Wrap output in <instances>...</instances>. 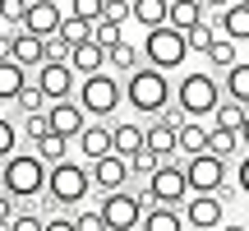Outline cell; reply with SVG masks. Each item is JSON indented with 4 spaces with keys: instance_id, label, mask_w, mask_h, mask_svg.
Listing matches in <instances>:
<instances>
[{
    "instance_id": "obj_1",
    "label": "cell",
    "mask_w": 249,
    "mask_h": 231,
    "mask_svg": "<svg viewBox=\"0 0 249 231\" xmlns=\"http://www.w3.org/2000/svg\"><path fill=\"white\" fill-rule=\"evenodd\" d=\"M92 194V176H88V167L83 162H55V167H46V190L37 199V213L42 217H51V213H65V208H79L83 199Z\"/></svg>"
},
{
    "instance_id": "obj_2",
    "label": "cell",
    "mask_w": 249,
    "mask_h": 231,
    "mask_svg": "<svg viewBox=\"0 0 249 231\" xmlns=\"http://www.w3.org/2000/svg\"><path fill=\"white\" fill-rule=\"evenodd\" d=\"M0 190H5L9 199H37L46 190V162L37 157V153H9L5 167H0Z\"/></svg>"
},
{
    "instance_id": "obj_3",
    "label": "cell",
    "mask_w": 249,
    "mask_h": 231,
    "mask_svg": "<svg viewBox=\"0 0 249 231\" xmlns=\"http://www.w3.org/2000/svg\"><path fill=\"white\" fill-rule=\"evenodd\" d=\"M124 102H129L139 116H157L161 107H171V79L152 65H139L134 74H124Z\"/></svg>"
},
{
    "instance_id": "obj_4",
    "label": "cell",
    "mask_w": 249,
    "mask_h": 231,
    "mask_svg": "<svg viewBox=\"0 0 249 231\" xmlns=\"http://www.w3.org/2000/svg\"><path fill=\"white\" fill-rule=\"evenodd\" d=\"M139 51H143V65H152V70H161V74L180 70V65L189 60V42H185V33H180V28H171V23L148 28V37H143Z\"/></svg>"
},
{
    "instance_id": "obj_5",
    "label": "cell",
    "mask_w": 249,
    "mask_h": 231,
    "mask_svg": "<svg viewBox=\"0 0 249 231\" xmlns=\"http://www.w3.org/2000/svg\"><path fill=\"white\" fill-rule=\"evenodd\" d=\"M176 107L189 116V120H208V116L217 111V102H222V83L213 79L208 70H194V74H185V79L176 83Z\"/></svg>"
},
{
    "instance_id": "obj_6",
    "label": "cell",
    "mask_w": 249,
    "mask_h": 231,
    "mask_svg": "<svg viewBox=\"0 0 249 231\" xmlns=\"http://www.w3.org/2000/svg\"><path fill=\"white\" fill-rule=\"evenodd\" d=\"M74 102L88 111V120H111V116L120 111V102H124V88H120V79H116V74L97 70V74H83L79 97H74Z\"/></svg>"
},
{
    "instance_id": "obj_7",
    "label": "cell",
    "mask_w": 249,
    "mask_h": 231,
    "mask_svg": "<svg viewBox=\"0 0 249 231\" xmlns=\"http://www.w3.org/2000/svg\"><path fill=\"white\" fill-rule=\"evenodd\" d=\"M148 204H152L148 190L124 185V190H111V194H102L97 213L107 217V227H111V231H134V227L143 222V208H148Z\"/></svg>"
},
{
    "instance_id": "obj_8",
    "label": "cell",
    "mask_w": 249,
    "mask_h": 231,
    "mask_svg": "<svg viewBox=\"0 0 249 231\" xmlns=\"http://www.w3.org/2000/svg\"><path fill=\"white\" fill-rule=\"evenodd\" d=\"M185 180H189V194H222V199H231L226 157H217V153H194V157H185Z\"/></svg>"
},
{
    "instance_id": "obj_9",
    "label": "cell",
    "mask_w": 249,
    "mask_h": 231,
    "mask_svg": "<svg viewBox=\"0 0 249 231\" xmlns=\"http://www.w3.org/2000/svg\"><path fill=\"white\" fill-rule=\"evenodd\" d=\"M143 190H148V199H152V204H176V208H180V204L189 199V180H185V167H180L176 157L157 162V171L148 176V185H143Z\"/></svg>"
},
{
    "instance_id": "obj_10",
    "label": "cell",
    "mask_w": 249,
    "mask_h": 231,
    "mask_svg": "<svg viewBox=\"0 0 249 231\" xmlns=\"http://www.w3.org/2000/svg\"><path fill=\"white\" fill-rule=\"evenodd\" d=\"M180 213H185V227H194V231L222 227L226 222V199L222 194H189L185 204H180Z\"/></svg>"
},
{
    "instance_id": "obj_11",
    "label": "cell",
    "mask_w": 249,
    "mask_h": 231,
    "mask_svg": "<svg viewBox=\"0 0 249 231\" xmlns=\"http://www.w3.org/2000/svg\"><path fill=\"white\" fill-rule=\"evenodd\" d=\"M88 176H92V190H97V194H111V190L129 185V162H124L120 153H102L97 162H88Z\"/></svg>"
},
{
    "instance_id": "obj_12",
    "label": "cell",
    "mask_w": 249,
    "mask_h": 231,
    "mask_svg": "<svg viewBox=\"0 0 249 231\" xmlns=\"http://www.w3.org/2000/svg\"><path fill=\"white\" fill-rule=\"evenodd\" d=\"M37 88L46 93V102L74 97V65L70 60H42L37 65Z\"/></svg>"
},
{
    "instance_id": "obj_13",
    "label": "cell",
    "mask_w": 249,
    "mask_h": 231,
    "mask_svg": "<svg viewBox=\"0 0 249 231\" xmlns=\"http://www.w3.org/2000/svg\"><path fill=\"white\" fill-rule=\"evenodd\" d=\"M46 125H51V134H65V139L74 143V134L88 125V111L79 107L74 97H60V102H46Z\"/></svg>"
},
{
    "instance_id": "obj_14",
    "label": "cell",
    "mask_w": 249,
    "mask_h": 231,
    "mask_svg": "<svg viewBox=\"0 0 249 231\" xmlns=\"http://www.w3.org/2000/svg\"><path fill=\"white\" fill-rule=\"evenodd\" d=\"M60 5L55 0H28V14H23V28L28 33H37V37H55L60 33Z\"/></svg>"
},
{
    "instance_id": "obj_15",
    "label": "cell",
    "mask_w": 249,
    "mask_h": 231,
    "mask_svg": "<svg viewBox=\"0 0 249 231\" xmlns=\"http://www.w3.org/2000/svg\"><path fill=\"white\" fill-rule=\"evenodd\" d=\"M9 60L23 65V70H37V65L46 60V37L28 33V28H18L14 37H9Z\"/></svg>"
},
{
    "instance_id": "obj_16",
    "label": "cell",
    "mask_w": 249,
    "mask_h": 231,
    "mask_svg": "<svg viewBox=\"0 0 249 231\" xmlns=\"http://www.w3.org/2000/svg\"><path fill=\"white\" fill-rule=\"evenodd\" d=\"M176 130H180V125H171V120H161V116H152V125L143 130V148L157 153V162L180 157V153H176Z\"/></svg>"
},
{
    "instance_id": "obj_17",
    "label": "cell",
    "mask_w": 249,
    "mask_h": 231,
    "mask_svg": "<svg viewBox=\"0 0 249 231\" xmlns=\"http://www.w3.org/2000/svg\"><path fill=\"white\" fill-rule=\"evenodd\" d=\"M74 143H79L83 162H97L102 153H111V125H102V120H88L79 134H74Z\"/></svg>"
},
{
    "instance_id": "obj_18",
    "label": "cell",
    "mask_w": 249,
    "mask_h": 231,
    "mask_svg": "<svg viewBox=\"0 0 249 231\" xmlns=\"http://www.w3.org/2000/svg\"><path fill=\"white\" fill-rule=\"evenodd\" d=\"M139 231H185V213L176 204H148Z\"/></svg>"
},
{
    "instance_id": "obj_19",
    "label": "cell",
    "mask_w": 249,
    "mask_h": 231,
    "mask_svg": "<svg viewBox=\"0 0 249 231\" xmlns=\"http://www.w3.org/2000/svg\"><path fill=\"white\" fill-rule=\"evenodd\" d=\"M176 153L180 157H194V153H208V125L203 120H180V130H176Z\"/></svg>"
},
{
    "instance_id": "obj_20",
    "label": "cell",
    "mask_w": 249,
    "mask_h": 231,
    "mask_svg": "<svg viewBox=\"0 0 249 231\" xmlns=\"http://www.w3.org/2000/svg\"><path fill=\"white\" fill-rule=\"evenodd\" d=\"M70 65H74V74H97V70H107V46H97L88 37V42L70 46Z\"/></svg>"
},
{
    "instance_id": "obj_21",
    "label": "cell",
    "mask_w": 249,
    "mask_h": 231,
    "mask_svg": "<svg viewBox=\"0 0 249 231\" xmlns=\"http://www.w3.org/2000/svg\"><path fill=\"white\" fill-rule=\"evenodd\" d=\"M139 148H143V125H134V120H116L111 125V153H120V157L129 162Z\"/></svg>"
},
{
    "instance_id": "obj_22",
    "label": "cell",
    "mask_w": 249,
    "mask_h": 231,
    "mask_svg": "<svg viewBox=\"0 0 249 231\" xmlns=\"http://www.w3.org/2000/svg\"><path fill=\"white\" fill-rule=\"evenodd\" d=\"M217 33L231 42H249V5H226L217 19Z\"/></svg>"
},
{
    "instance_id": "obj_23",
    "label": "cell",
    "mask_w": 249,
    "mask_h": 231,
    "mask_svg": "<svg viewBox=\"0 0 249 231\" xmlns=\"http://www.w3.org/2000/svg\"><path fill=\"white\" fill-rule=\"evenodd\" d=\"M107 65H111L116 74H134V70L143 65V51L129 42V37H120L116 46H107Z\"/></svg>"
},
{
    "instance_id": "obj_24",
    "label": "cell",
    "mask_w": 249,
    "mask_h": 231,
    "mask_svg": "<svg viewBox=\"0 0 249 231\" xmlns=\"http://www.w3.org/2000/svg\"><path fill=\"white\" fill-rule=\"evenodd\" d=\"M203 60H208V70H222V74H226L235 60H240V42H231V37L217 33V37H213V46L203 51Z\"/></svg>"
},
{
    "instance_id": "obj_25",
    "label": "cell",
    "mask_w": 249,
    "mask_h": 231,
    "mask_svg": "<svg viewBox=\"0 0 249 231\" xmlns=\"http://www.w3.org/2000/svg\"><path fill=\"white\" fill-rule=\"evenodd\" d=\"M166 5H171V0H129V19L148 33V28L166 23Z\"/></svg>"
},
{
    "instance_id": "obj_26",
    "label": "cell",
    "mask_w": 249,
    "mask_h": 231,
    "mask_svg": "<svg viewBox=\"0 0 249 231\" xmlns=\"http://www.w3.org/2000/svg\"><path fill=\"white\" fill-rule=\"evenodd\" d=\"M203 14H208V9L198 5V0H171V5H166V23L180 28V33H189V28H194Z\"/></svg>"
},
{
    "instance_id": "obj_27",
    "label": "cell",
    "mask_w": 249,
    "mask_h": 231,
    "mask_svg": "<svg viewBox=\"0 0 249 231\" xmlns=\"http://www.w3.org/2000/svg\"><path fill=\"white\" fill-rule=\"evenodd\" d=\"M226 97L231 102H240V107H249V60H235L231 70H226Z\"/></svg>"
},
{
    "instance_id": "obj_28",
    "label": "cell",
    "mask_w": 249,
    "mask_h": 231,
    "mask_svg": "<svg viewBox=\"0 0 249 231\" xmlns=\"http://www.w3.org/2000/svg\"><path fill=\"white\" fill-rule=\"evenodd\" d=\"M23 83H28V70H23V65H14V60L5 56V60H0V102H14Z\"/></svg>"
},
{
    "instance_id": "obj_29",
    "label": "cell",
    "mask_w": 249,
    "mask_h": 231,
    "mask_svg": "<svg viewBox=\"0 0 249 231\" xmlns=\"http://www.w3.org/2000/svg\"><path fill=\"white\" fill-rule=\"evenodd\" d=\"M33 153L46 162V167H55V162L70 157V139H65V134H42V139L33 143Z\"/></svg>"
},
{
    "instance_id": "obj_30",
    "label": "cell",
    "mask_w": 249,
    "mask_h": 231,
    "mask_svg": "<svg viewBox=\"0 0 249 231\" xmlns=\"http://www.w3.org/2000/svg\"><path fill=\"white\" fill-rule=\"evenodd\" d=\"M245 116H249V107H240V102H231V97H222V102H217V111H213V125H217V130H240Z\"/></svg>"
},
{
    "instance_id": "obj_31",
    "label": "cell",
    "mask_w": 249,
    "mask_h": 231,
    "mask_svg": "<svg viewBox=\"0 0 249 231\" xmlns=\"http://www.w3.org/2000/svg\"><path fill=\"white\" fill-rule=\"evenodd\" d=\"M208 153H217V157H235L240 153V134L235 130H208Z\"/></svg>"
},
{
    "instance_id": "obj_32",
    "label": "cell",
    "mask_w": 249,
    "mask_h": 231,
    "mask_svg": "<svg viewBox=\"0 0 249 231\" xmlns=\"http://www.w3.org/2000/svg\"><path fill=\"white\" fill-rule=\"evenodd\" d=\"M213 37H217V23H208V14H203V19H198V23L185 33V42H189V56H203L208 46H213Z\"/></svg>"
},
{
    "instance_id": "obj_33",
    "label": "cell",
    "mask_w": 249,
    "mask_h": 231,
    "mask_svg": "<svg viewBox=\"0 0 249 231\" xmlns=\"http://www.w3.org/2000/svg\"><path fill=\"white\" fill-rule=\"evenodd\" d=\"M60 37H65L70 46H79V42H88V37H92V23H88V19L65 14V19H60Z\"/></svg>"
},
{
    "instance_id": "obj_34",
    "label": "cell",
    "mask_w": 249,
    "mask_h": 231,
    "mask_svg": "<svg viewBox=\"0 0 249 231\" xmlns=\"http://www.w3.org/2000/svg\"><path fill=\"white\" fill-rule=\"evenodd\" d=\"M14 107H18V116H28V111H46V93L37 88V83H23V88H18V97H14Z\"/></svg>"
},
{
    "instance_id": "obj_35",
    "label": "cell",
    "mask_w": 249,
    "mask_h": 231,
    "mask_svg": "<svg viewBox=\"0 0 249 231\" xmlns=\"http://www.w3.org/2000/svg\"><path fill=\"white\" fill-rule=\"evenodd\" d=\"M124 37V23H111V19H97V23H92V42L97 46H116Z\"/></svg>"
},
{
    "instance_id": "obj_36",
    "label": "cell",
    "mask_w": 249,
    "mask_h": 231,
    "mask_svg": "<svg viewBox=\"0 0 249 231\" xmlns=\"http://www.w3.org/2000/svg\"><path fill=\"white\" fill-rule=\"evenodd\" d=\"M42 222H46V217L37 213V208H23V213L14 208V217H9V227H5V231H42Z\"/></svg>"
},
{
    "instance_id": "obj_37",
    "label": "cell",
    "mask_w": 249,
    "mask_h": 231,
    "mask_svg": "<svg viewBox=\"0 0 249 231\" xmlns=\"http://www.w3.org/2000/svg\"><path fill=\"white\" fill-rule=\"evenodd\" d=\"M152 171H157V153H152V148H139L129 157V180L134 176H152Z\"/></svg>"
},
{
    "instance_id": "obj_38",
    "label": "cell",
    "mask_w": 249,
    "mask_h": 231,
    "mask_svg": "<svg viewBox=\"0 0 249 231\" xmlns=\"http://www.w3.org/2000/svg\"><path fill=\"white\" fill-rule=\"evenodd\" d=\"M42 134H51V125H46V111H28V116H23V139H28V143H37Z\"/></svg>"
},
{
    "instance_id": "obj_39",
    "label": "cell",
    "mask_w": 249,
    "mask_h": 231,
    "mask_svg": "<svg viewBox=\"0 0 249 231\" xmlns=\"http://www.w3.org/2000/svg\"><path fill=\"white\" fill-rule=\"evenodd\" d=\"M74 231H111V227H107V217L97 208H79L74 213Z\"/></svg>"
},
{
    "instance_id": "obj_40",
    "label": "cell",
    "mask_w": 249,
    "mask_h": 231,
    "mask_svg": "<svg viewBox=\"0 0 249 231\" xmlns=\"http://www.w3.org/2000/svg\"><path fill=\"white\" fill-rule=\"evenodd\" d=\"M23 14H28V0H0V23L23 28Z\"/></svg>"
},
{
    "instance_id": "obj_41",
    "label": "cell",
    "mask_w": 249,
    "mask_h": 231,
    "mask_svg": "<svg viewBox=\"0 0 249 231\" xmlns=\"http://www.w3.org/2000/svg\"><path fill=\"white\" fill-rule=\"evenodd\" d=\"M14 148H18V125L9 120V116H0V162H5Z\"/></svg>"
},
{
    "instance_id": "obj_42",
    "label": "cell",
    "mask_w": 249,
    "mask_h": 231,
    "mask_svg": "<svg viewBox=\"0 0 249 231\" xmlns=\"http://www.w3.org/2000/svg\"><path fill=\"white\" fill-rule=\"evenodd\" d=\"M102 19H111V23H129V0H102Z\"/></svg>"
},
{
    "instance_id": "obj_43",
    "label": "cell",
    "mask_w": 249,
    "mask_h": 231,
    "mask_svg": "<svg viewBox=\"0 0 249 231\" xmlns=\"http://www.w3.org/2000/svg\"><path fill=\"white\" fill-rule=\"evenodd\" d=\"M70 14H74V19H88V23H97V19H102V0H74Z\"/></svg>"
},
{
    "instance_id": "obj_44",
    "label": "cell",
    "mask_w": 249,
    "mask_h": 231,
    "mask_svg": "<svg viewBox=\"0 0 249 231\" xmlns=\"http://www.w3.org/2000/svg\"><path fill=\"white\" fill-rule=\"evenodd\" d=\"M46 60H70V42H65L60 33L46 37Z\"/></svg>"
},
{
    "instance_id": "obj_45",
    "label": "cell",
    "mask_w": 249,
    "mask_h": 231,
    "mask_svg": "<svg viewBox=\"0 0 249 231\" xmlns=\"http://www.w3.org/2000/svg\"><path fill=\"white\" fill-rule=\"evenodd\" d=\"M42 231H74V217H65V213H51L42 222Z\"/></svg>"
},
{
    "instance_id": "obj_46",
    "label": "cell",
    "mask_w": 249,
    "mask_h": 231,
    "mask_svg": "<svg viewBox=\"0 0 249 231\" xmlns=\"http://www.w3.org/2000/svg\"><path fill=\"white\" fill-rule=\"evenodd\" d=\"M235 190H240V194H249V148H245L240 167H235Z\"/></svg>"
},
{
    "instance_id": "obj_47",
    "label": "cell",
    "mask_w": 249,
    "mask_h": 231,
    "mask_svg": "<svg viewBox=\"0 0 249 231\" xmlns=\"http://www.w3.org/2000/svg\"><path fill=\"white\" fill-rule=\"evenodd\" d=\"M9 217H14V199H9L5 190H0V231L9 227Z\"/></svg>"
},
{
    "instance_id": "obj_48",
    "label": "cell",
    "mask_w": 249,
    "mask_h": 231,
    "mask_svg": "<svg viewBox=\"0 0 249 231\" xmlns=\"http://www.w3.org/2000/svg\"><path fill=\"white\" fill-rule=\"evenodd\" d=\"M226 5H235V0H203V9H217V14H222Z\"/></svg>"
},
{
    "instance_id": "obj_49",
    "label": "cell",
    "mask_w": 249,
    "mask_h": 231,
    "mask_svg": "<svg viewBox=\"0 0 249 231\" xmlns=\"http://www.w3.org/2000/svg\"><path fill=\"white\" fill-rule=\"evenodd\" d=\"M235 134H240V148H249V116H245V125H240Z\"/></svg>"
},
{
    "instance_id": "obj_50",
    "label": "cell",
    "mask_w": 249,
    "mask_h": 231,
    "mask_svg": "<svg viewBox=\"0 0 249 231\" xmlns=\"http://www.w3.org/2000/svg\"><path fill=\"white\" fill-rule=\"evenodd\" d=\"M9 56V37H5V28H0V60Z\"/></svg>"
},
{
    "instance_id": "obj_51",
    "label": "cell",
    "mask_w": 249,
    "mask_h": 231,
    "mask_svg": "<svg viewBox=\"0 0 249 231\" xmlns=\"http://www.w3.org/2000/svg\"><path fill=\"white\" fill-rule=\"evenodd\" d=\"M222 231H249V227H240V222H222Z\"/></svg>"
},
{
    "instance_id": "obj_52",
    "label": "cell",
    "mask_w": 249,
    "mask_h": 231,
    "mask_svg": "<svg viewBox=\"0 0 249 231\" xmlns=\"http://www.w3.org/2000/svg\"><path fill=\"white\" fill-rule=\"evenodd\" d=\"M245 60H249V42H245Z\"/></svg>"
},
{
    "instance_id": "obj_53",
    "label": "cell",
    "mask_w": 249,
    "mask_h": 231,
    "mask_svg": "<svg viewBox=\"0 0 249 231\" xmlns=\"http://www.w3.org/2000/svg\"><path fill=\"white\" fill-rule=\"evenodd\" d=\"M203 231H222V227H203Z\"/></svg>"
},
{
    "instance_id": "obj_54",
    "label": "cell",
    "mask_w": 249,
    "mask_h": 231,
    "mask_svg": "<svg viewBox=\"0 0 249 231\" xmlns=\"http://www.w3.org/2000/svg\"><path fill=\"white\" fill-rule=\"evenodd\" d=\"M235 5H249V0H235Z\"/></svg>"
},
{
    "instance_id": "obj_55",
    "label": "cell",
    "mask_w": 249,
    "mask_h": 231,
    "mask_svg": "<svg viewBox=\"0 0 249 231\" xmlns=\"http://www.w3.org/2000/svg\"><path fill=\"white\" fill-rule=\"evenodd\" d=\"M198 5H203V0H198Z\"/></svg>"
},
{
    "instance_id": "obj_56",
    "label": "cell",
    "mask_w": 249,
    "mask_h": 231,
    "mask_svg": "<svg viewBox=\"0 0 249 231\" xmlns=\"http://www.w3.org/2000/svg\"><path fill=\"white\" fill-rule=\"evenodd\" d=\"M0 28H5V23H0Z\"/></svg>"
}]
</instances>
